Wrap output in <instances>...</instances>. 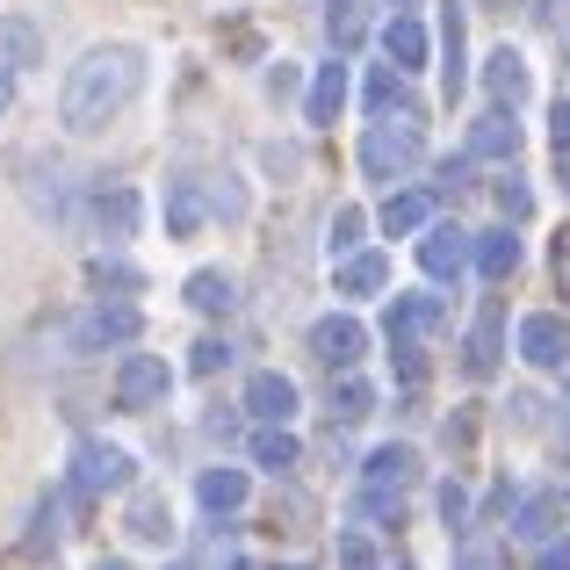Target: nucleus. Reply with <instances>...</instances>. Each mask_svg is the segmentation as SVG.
Listing matches in <instances>:
<instances>
[{
    "instance_id": "1",
    "label": "nucleus",
    "mask_w": 570,
    "mask_h": 570,
    "mask_svg": "<svg viewBox=\"0 0 570 570\" xmlns=\"http://www.w3.org/2000/svg\"><path fill=\"white\" fill-rule=\"evenodd\" d=\"M145 87V51L138 43H95L80 66L66 72V95H58V124L66 130H101L109 116H124Z\"/></svg>"
},
{
    "instance_id": "2",
    "label": "nucleus",
    "mask_w": 570,
    "mask_h": 570,
    "mask_svg": "<svg viewBox=\"0 0 570 570\" xmlns=\"http://www.w3.org/2000/svg\"><path fill=\"white\" fill-rule=\"evenodd\" d=\"M419 159H426V138H419V124L404 116V124H368V138H362V174L368 181H397V174H412Z\"/></svg>"
},
{
    "instance_id": "3",
    "label": "nucleus",
    "mask_w": 570,
    "mask_h": 570,
    "mask_svg": "<svg viewBox=\"0 0 570 570\" xmlns=\"http://www.w3.org/2000/svg\"><path fill=\"white\" fill-rule=\"evenodd\" d=\"M167 390H174V368L159 354H124V368H116V412H153Z\"/></svg>"
},
{
    "instance_id": "4",
    "label": "nucleus",
    "mask_w": 570,
    "mask_h": 570,
    "mask_svg": "<svg viewBox=\"0 0 570 570\" xmlns=\"http://www.w3.org/2000/svg\"><path fill=\"white\" fill-rule=\"evenodd\" d=\"M311 354H318L333 376H347V368L368 354V325L347 318V311H340V318H318V325H311Z\"/></svg>"
},
{
    "instance_id": "5",
    "label": "nucleus",
    "mask_w": 570,
    "mask_h": 570,
    "mask_svg": "<svg viewBox=\"0 0 570 570\" xmlns=\"http://www.w3.org/2000/svg\"><path fill=\"white\" fill-rule=\"evenodd\" d=\"M138 333H145V318L130 304H95L80 325H72V347H80V354H101V347H130Z\"/></svg>"
},
{
    "instance_id": "6",
    "label": "nucleus",
    "mask_w": 570,
    "mask_h": 570,
    "mask_svg": "<svg viewBox=\"0 0 570 570\" xmlns=\"http://www.w3.org/2000/svg\"><path fill=\"white\" fill-rule=\"evenodd\" d=\"M72 484L80 491H124L130 484V455L116 441H80L72 448Z\"/></svg>"
},
{
    "instance_id": "7",
    "label": "nucleus",
    "mask_w": 570,
    "mask_h": 570,
    "mask_svg": "<svg viewBox=\"0 0 570 570\" xmlns=\"http://www.w3.org/2000/svg\"><path fill=\"white\" fill-rule=\"evenodd\" d=\"M470 261H476L470 232H455V224H426V238H419V267H426L433 282H455Z\"/></svg>"
},
{
    "instance_id": "8",
    "label": "nucleus",
    "mask_w": 570,
    "mask_h": 570,
    "mask_svg": "<svg viewBox=\"0 0 570 570\" xmlns=\"http://www.w3.org/2000/svg\"><path fill=\"white\" fill-rule=\"evenodd\" d=\"M520 354H528L534 368H563L570 362V325L557 311H534V318H520Z\"/></svg>"
},
{
    "instance_id": "9",
    "label": "nucleus",
    "mask_w": 570,
    "mask_h": 570,
    "mask_svg": "<svg viewBox=\"0 0 570 570\" xmlns=\"http://www.w3.org/2000/svg\"><path fill=\"white\" fill-rule=\"evenodd\" d=\"M246 412L261 419V426H289V412H296V383L282 376V368H261V376L246 383Z\"/></svg>"
},
{
    "instance_id": "10",
    "label": "nucleus",
    "mask_w": 570,
    "mask_h": 570,
    "mask_svg": "<svg viewBox=\"0 0 570 570\" xmlns=\"http://www.w3.org/2000/svg\"><path fill=\"white\" fill-rule=\"evenodd\" d=\"M470 153L476 159H520V124H513V109H484L470 124Z\"/></svg>"
},
{
    "instance_id": "11",
    "label": "nucleus",
    "mask_w": 570,
    "mask_h": 570,
    "mask_svg": "<svg viewBox=\"0 0 570 570\" xmlns=\"http://www.w3.org/2000/svg\"><path fill=\"white\" fill-rule=\"evenodd\" d=\"M433 325H441V296H390V318H383L390 340H426Z\"/></svg>"
},
{
    "instance_id": "12",
    "label": "nucleus",
    "mask_w": 570,
    "mask_h": 570,
    "mask_svg": "<svg viewBox=\"0 0 570 570\" xmlns=\"http://www.w3.org/2000/svg\"><path fill=\"white\" fill-rule=\"evenodd\" d=\"M484 87H491V101H499V109H520V101H528V58H520L513 43H505V51H491Z\"/></svg>"
},
{
    "instance_id": "13",
    "label": "nucleus",
    "mask_w": 570,
    "mask_h": 570,
    "mask_svg": "<svg viewBox=\"0 0 570 570\" xmlns=\"http://www.w3.org/2000/svg\"><path fill=\"white\" fill-rule=\"evenodd\" d=\"M462 376L470 383L499 376V311H484V318L470 325V340H462Z\"/></svg>"
},
{
    "instance_id": "14",
    "label": "nucleus",
    "mask_w": 570,
    "mask_h": 570,
    "mask_svg": "<svg viewBox=\"0 0 570 570\" xmlns=\"http://www.w3.org/2000/svg\"><path fill=\"white\" fill-rule=\"evenodd\" d=\"M383 51H390V66H404V72L426 66V29H419V14H390L383 22Z\"/></svg>"
},
{
    "instance_id": "15",
    "label": "nucleus",
    "mask_w": 570,
    "mask_h": 570,
    "mask_svg": "<svg viewBox=\"0 0 570 570\" xmlns=\"http://www.w3.org/2000/svg\"><path fill=\"white\" fill-rule=\"evenodd\" d=\"M188 304L203 311V318H224V311L238 304L232 275H224V267H195V275H188Z\"/></svg>"
},
{
    "instance_id": "16",
    "label": "nucleus",
    "mask_w": 570,
    "mask_h": 570,
    "mask_svg": "<svg viewBox=\"0 0 570 570\" xmlns=\"http://www.w3.org/2000/svg\"><path fill=\"white\" fill-rule=\"evenodd\" d=\"M426 224H433V195H426V188H404V195H390V203H383V232H390V238L426 232Z\"/></svg>"
},
{
    "instance_id": "17",
    "label": "nucleus",
    "mask_w": 570,
    "mask_h": 570,
    "mask_svg": "<svg viewBox=\"0 0 570 570\" xmlns=\"http://www.w3.org/2000/svg\"><path fill=\"white\" fill-rule=\"evenodd\" d=\"M246 470H224V462H217V470H203V484H195V499H203L209 505V513H238V505H246Z\"/></svg>"
},
{
    "instance_id": "18",
    "label": "nucleus",
    "mask_w": 570,
    "mask_h": 570,
    "mask_svg": "<svg viewBox=\"0 0 570 570\" xmlns=\"http://www.w3.org/2000/svg\"><path fill=\"white\" fill-rule=\"evenodd\" d=\"M340 109H347V66H318V80H311V101H304V116H311V124H333Z\"/></svg>"
},
{
    "instance_id": "19",
    "label": "nucleus",
    "mask_w": 570,
    "mask_h": 570,
    "mask_svg": "<svg viewBox=\"0 0 570 570\" xmlns=\"http://www.w3.org/2000/svg\"><path fill=\"white\" fill-rule=\"evenodd\" d=\"M253 462H261V470H275V476H289L296 462H304V448H296L289 426H261V433H253Z\"/></svg>"
},
{
    "instance_id": "20",
    "label": "nucleus",
    "mask_w": 570,
    "mask_h": 570,
    "mask_svg": "<svg viewBox=\"0 0 570 570\" xmlns=\"http://www.w3.org/2000/svg\"><path fill=\"white\" fill-rule=\"evenodd\" d=\"M476 267H484V282L520 275V238L513 232H476Z\"/></svg>"
},
{
    "instance_id": "21",
    "label": "nucleus",
    "mask_w": 570,
    "mask_h": 570,
    "mask_svg": "<svg viewBox=\"0 0 570 570\" xmlns=\"http://www.w3.org/2000/svg\"><path fill=\"white\" fill-rule=\"evenodd\" d=\"M412 476H419V455L412 448H376V455H368V484H383V491H412Z\"/></svg>"
},
{
    "instance_id": "22",
    "label": "nucleus",
    "mask_w": 570,
    "mask_h": 570,
    "mask_svg": "<svg viewBox=\"0 0 570 570\" xmlns=\"http://www.w3.org/2000/svg\"><path fill=\"white\" fill-rule=\"evenodd\" d=\"M195 232H203V195H195V181H167V238Z\"/></svg>"
},
{
    "instance_id": "23",
    "label": "nucleus",
    "mask_w": 570,
    "mask_h": 570,
    "mask_svg": "<svg viewBox=\"0 0 570 570\" xmlns=\"http://www.w3.org/2000/svg\"><path fill=\"white\" fill-rule=\"evenodd\" d=\"M383 282H390V261H383V253H354V261L340 267V296H376Z\"/></svg>"
},
{
    "instance_id": "24",
    "label": "nucleus",
    "mask_w": 570,
    "mask_h": 570,
    "mask_svg": "<svg viewBox=\"0 0 570 570\" xmlns=\"http://www.w3.org/2000/svg\"><path fill=\"white\" fill-rule=\"evenodd\" d=\"M549 528H557V499H549V491L520 499V513H513V534H520V542H549Z\"/></svg>"
},
{
    "instance_id": "25",
    "label": "nucleus",
    "mask_w": 570,
    "mask_h": 570,
    "mask_svg": "<svg viewBox=\"0 0 570 570\" xmlns=\"http://www.w3.org/2000/svg\"><path fill=\"white\" fill-rule=\"evenodd\" d=\"M462 80H470V72H462V14H448L441 22V87H448V101L462 95Z\"/></svg>"
},
{
    "instance_id": "26",
    "label": "nucleus",
    "mask_w": 570,
    "mask_h": 570,
    "mask_svg": "<svg viewBox=\"0 0 570 570\" xmlns=\"http://www.w3.org/2000/svg\"><path fill=\"white\" fill-rule=\"evenodd\" d=\"M404 101H412V95H404V66H376V72H368V109H376V116H390V109L404 116Z\"/></svg>"
},
{
    "instance_id": "27",
    "label": "nucleus",
    "mask_w": 570,
    "mask_h": 570,
    "mask_svg": "<svg viewBox=\"0 0 570 570\" xmlns=\"http://www.w3.org/2000/svg\"><path fill=\"white\" fill-rule=\"evenodd\" d=\"M130 534H138V542H167V534H174L167 499H138V505H130Z\"/></svg>"
},
{
    "instance_id": "28",
    "label": "nucleus",
    "mask_w": 570,
    "mask_h": 570,
    "mask_svg": "<svg viewBox=\"0 0 570 570\" xmlns=\"http://www.w3.org/2000/svg\"><path fill=\"white\" fill-rule=\"evenodd\" d=\"M0 58H8V66H37V29L0 14Z\"/></svg>"
},
{
    "instance_id": "29",
    "label": "nucleus",
    "mask_w": 570,
    "mask_h": 570,
    "mask_svg": "<svg viewBox=\"0 0 570 570\" xmlns=\"http://www.w3.org/2000/svg\"><path fill=\"white\" fill-rule=\"evenodd\" d=\"M368 412H376V390H368L362 376L333 383V419H368Z\"/></svg>"
},
{
    "instance_id": "30",
    "label": "nucleus",
    "mask_w": 570,
    "mask_h": 570,
    "mask_svg": "<svg viewBox=\"0 0 570 570\" xmlns=\"http://www.w3.org/2000/svg\"><path fill=\"white\" fill-rule=\"evenodd\" d=\"M87 282H95V289H145V275L130 261H109V253H101V261H87Z\"/></svg>"
},
{
    "instance_id": "31",
    "label": "nucleus",
    "mask_w": 570,
    "mask_h": 570,
    "mask_svg": "<svg viewBox=\"0 0 570 570\" xmlns=\"http://www.w3.org/2000/svg\"><path fill=\"white\" fill-rule=\"evenodd\" d=\"M325 29H333V43H340V51H347V43H362V29H368L362 0H333V22H325Z\"/></svg>"
},
{
    "instance_id": "32",
    "label": "nucleus",
    "mask_w": 570,
    "mask_h": 570,
    "mask_svg": "<svg viewBox=\"0 0 570 570\" xmlns=\"http://www.w3.org/2000/svg\"><path fill=\"white\" fill-rule=\"evenodd\" d=\"M101 224H109L116 238H130V224H138V195L130 188H116V195H101Z\"/></svg>"
},
{
    "instance_id": "33",
    "label": "nucleus",
    "mask_w": 570,
    "mask_h": 570,
    "mask_svg": "<svg viewBox=\"0 0 570 570\" xmlns=\"http://www.w3.org/2000/svg\"><path fill=\"white\" fill-rule=\"evenodd\" d=\"M340 570H383L376 542H368V534H340Z\"/></svg>"
},
{
    "instance_id": "34",
    "label": "nucleus",
    "mask_w": 570,
    "mask_h": 570,
    "mask_svg": "<svg viewBox=\"0 0 570 570\" xmlns=\"http://www.w3.org/2000/svg\"><path fill=\"white\" fill-rule=\"evenodd\" d=\"M362 232H368V217H362V209H340V217H333V261L362 246Z\"/></svg>"
},
{
    "instance_id": "35",
    "label": "nucleus",
    "mask_w": 570,
    "mask_h": 570,
    "mask_svg": "<svg viewBox=\"0 0 570 570\" xmlns=\"http://www.w3.org/2000/svg\"><path fill=\"white\" fill-rule=\"evenodd\" d=\"M499 209H505V217H528V209H534V195H528V181H520V174H505V181H499Z\"/></svg>"
},
{
    "instance_id": "36",
    "label": "nucleus",
    "mask_w": 570,
    "mask_h": 570,
    "mask_svg": "<svg viewBox=\"0 0 570 570\" xmlns=\"http://www.w3.org/2000/svg\"><path fill=\"white\" fill-rule=\"evenodd\" d=\"M224 362H232V347H224V340H203V347L188 354V368H195V376H217Z\"/></svg>"
},
{
    "instance_id": "37",
    "label": "nucleus",
    "mask_w": 570,
    "mask_h": 570,
    "mask_svg": "<svg viewBox=\"0 0 570 570\" xmlns=\"http://www.w3.org/2000/svg\"><path fill=\"white\" fill-rule=\"evenodd\" d=\"M441 520L448 528H470V491L462 484H441Z\"/></svg>"
},
{
    "instance_id": "38",
    "label": "nucleus",
    "mask_w": 570,
    "mask_h": 570,
    "mask_svg": "<svg viewBox=\"0 0 570 570\" xmlns=\"http://www.w3.org/2000/svg\"><path fill=\"white\" fill-rule=\"evenodd\" d=\"M455 570H499V549H491V542H470L455 557Z\"/></svg>"
},
{
    "instance_id": "39",
    "label": "nucleus",
    "mask_w": 570,
    "mask_h": 570,
    "mask_svg": "<svg viewBox=\"0 0 570 570\" xmlns=\"http://www.w3.org/2000/svg\"><path fill=\"white\" fill-rule=\"evenodd\" d=\"M557 289L570 296V224H563V232H557Z\"/></svg>"
},
{
    "instance_id": "40",
    "label": "nucleus",
    "mask_w": 570,
    "mask_h": 570,
    "mask_svg": "<svg viewBox=\"0 0 570 570\" xmlns=\"http://www.w3.org/2000/svg\"><path fill=\"white\" fill-rule=\"evenodd\" d=\"M534 570H570V542H549L542 557H534Z\"/></svg>"
},
{
    "instance_id": "41",
    "label": "nucleus",
    "mask_w": 570,
    "mask_h": 570,
    "mask_svg": "<svg viewBox=\"0 0 570 570\" xmlns=\"http://www.w3.org/2000/svg\"><path fill=\"white\" fill-rule=\"evenodd\" d=\"M549 130H557V153L570 145V101H557V116H549Z\"/></svg>"
},
{
    "instance_id": "42",
    "label": "nucleus",
    "mask_w": 570,
    "mask_h": 570,
    "mask_svg": "<svg viewBox=\"0 0 570 570\" xmlns=\"http://www.w3.org/2000/svg\"><path fill=\"white\" fill-rule=\"evenodd\" d=\"M8 101H14V66L0 58V116H8Z\"/></svg>"
},
{
    "instance_id": "43",
    "label": "nucleus",
    "mask_w": 570,
    "mask_h": 570,
    "mask_svg": "<svg viewBox=\"0 0 570 570\" xmlns=\"http://www.w3.org/2000/svg\"><path fill=\"white\" fill-rule=\"evenodd\" d=\"M557 167H563V188H570V145H563V153H557Z\"/></svg>"
},
{
    "instance_id": "44",
    "label": "nucleus",
    "mask_w": 570,
    "mask_h": 570,
    "mask_svg": "<svg viewBox=\"0 0 570 570\" xmlns=\"http://www.w3.org/2000/svg\"><path fill=\"white\" fill-rule=\"evenodd\" d=\"M95 570H130V563H95Z\"/></svg>"
},
{
    "instance_id": "45",
    "label": "nucleus",
    "mask_w": 570,
    "mask_h": 570,
    "mask_svg": "<svg viewBox=\"0 0 570 570\" xmlns=\"http://www.w3.org/2000/svg\"><path fill=\"white\" fill-rule=\"evenodd\" d=\"M491 8H520V0H491Z\"/></svg>"
},
{
    "instance_id": "46",
    "label": "nucleus",
    "mask_w": 570,
    "mask_h": 570,
    "mask_svg": "<svg viewBox=\"0 0 570 570\" xmlns=\"http://www.w3.org/2000/svg\"><path fill=\"white\" fill-rule=\"evenodd\" d=\"M167 570H195V563H167Z\"/></svg>"
},
{
    "instance_id": "47",
    "label": "nucleus",
    "mask_w": 570,
    "mask_h": 570,
    "mask_svg": "<svg viewBox=\"0 0 570 570\" xmlns=\"http://www.w3.org/2000/svg\"><path fill=\"white\" fill-rule=\"evenodd\" d=\"M232 570H253V563H232Z\"/></svg>"
},
{
    "instance_id": "48",
    "label": "nucleus",
    "mask_w": 570,
    "mask_h": 570,
    "mask_svg": "<svg viewBox=\"0 0 570 570\" xmlns=\"http://www.w3.org/2000/svg\"><path fill=\"white\" fill-rule=\"evenodd\" d=\"M397 8H412V0H397Z\"/></svg>"
}]
</instances>
